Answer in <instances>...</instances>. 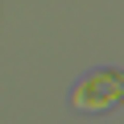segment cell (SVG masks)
I'll use <instances>...</instances> for the list:
<instances>
[{
  "label": "cell",
  "instance_id": "cell-1",
  "mask_svg": "<svg viewBox=\"0 0 124 124\" xmlns=\"http://www.w3.org/2000/svg\"><path fill=\"white\" fill-rule=\"evenodd\" d=\"M120 103H124V70H116V66L91 70L70 87V108L75 112L95 116V112H112Z\"/></svg>",
  "mask_w": 124,
  "mask_h": 124
}]
</instances>
